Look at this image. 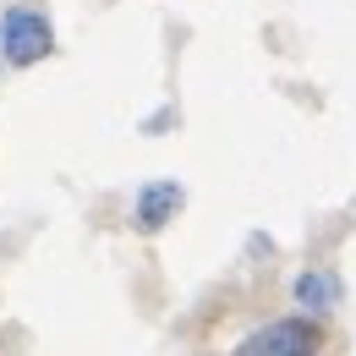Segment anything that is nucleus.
I'll return each mask as SVG.
<instances>
[{
  "instance_id": "f257e3e1",
  "label": "nucleus",
  "mask_w": 356,
  "mask_h": 356,
  "mask_svg": "<svg viewBox=\"0 0 356 356\" xmlns=\"http://www.w3.org/2000/svg\"><path fill=\"white\" fill-rule=\"evenodd\" d=\"M0 44H6V60H11V66H33V60H44V55H49L55 33H49V22L39 17V11L11 6L6 22H0Z\"/></svg>"
},
{
  "instance_id": "f03ea898",
  "label": "nucleus",
  "mask_w": 356,
  "mask_h": 356,
  "mask_svg": "<svg viewBox=\"0 0 356 356\" xmlns=\"http://www.w3.org/2000/svg\"><path fill=\"white\" fill-rule=\"evenodd\" d=\"M312 351H318V329L302 323V318L264 323L247 346H236V356H312Z\"/></svg>"
},
{
  "instance_id": "7ed1b4c3",
  "label": "nucleus",
  "mask_w": 356,
  "mask_h": 356,
  "mask_svg": "<svg viewBox=\"0 0 356 356\" xmlns=\"http://www.w3.org/2000/svg\"><path fill=\"white\" fill-rule=\"evenodd\" d=\"M176 209H181V186L176 181H154V186H143V197H137V225H143V230H159Z\"/></svg>"
},
{
  "instance_id": "20e7f679",
  "label": "nucleus",
  "mask_w": 356,
  "mask_h": 356,
  "mask_svg": "<svg viewBox=\"0 0 356 356\" xmlns=\"http://www.w3.org/2000/svg\"><path fill=\"white\" fill-rule=\"evenodd\" d=\"M296 296H302L307 307H334V302H340V285H334V274H302V280H296Z\"/></svg>"
}]
</instances>
